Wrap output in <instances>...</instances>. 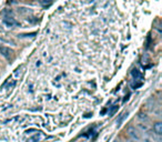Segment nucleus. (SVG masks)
Instances as JSON below:
<instances>
[{
    "label": "nucleus",
    "instance_id": "1",
    "mask_svg": "<svg viewBox=\"0 0 162 142\" xmlns=\"http://www.w3.org/2000/svg\"><path fill=\"white\" fill-rule=\"evenodd\" d=\"M0 52H1V55H2L6 59H8V60L11 58L12 53H14V51H12L10 48H7V47H0Z\"/></svg>",
    "mask_w": 162,
    "mask_h": 142
},
{
    "label": "nucleus",
    "instance_id": "2",
    "mask_svg": "<svg viewBox=\"0 0 162 142\" xmlns=\"http://www.w3.org/2000/svg\"><path fill=\"white\" fill-rule=\"evenodd\" d=\"M2 24H5L6 27H14V26H18V22H17L14 18H10V17H6V18H4Z\"/></svg>",
    "mask_w": 162,
    "mask_h": 142
},
{
    "label": "nucleus",
    "instance_id": "3",
    "mask_svg": "<svg viewBox=\"0 0 162 142\" xmlns=\"http://www.w3.org/2000/svg\"><path fill=\"white\" fill-rule=\"evenodd\" d=\"M132 76H133V78H135V80H138V79L142 80L143 79V76L141 75V72H140L139 70H133L132 71Z\"/></svg>",
    "mask_w": 162,
    "mask_h": 142
},
{
    "label": "nucleus",
    "instance_id": "4",
    "mask_svg": "<svg viewBox=\"0 0 162 142\" xmlns=\"http://www.w3.org/2000/svg\"><path fill=\"white\" fill-rule=\"evenodd\" d=\"M154 131L157 134H161L162 133V124L160 122H158L156 126H154Z\"/></svg>",
    "mask_w": 162,
    "mask_h": 142
},
{
    "label": "nucleus",
    "instance_id": "5",
    "mask_svg": "<svg viewBox=\"0 0 162 142\" xmlns=\"http://www.w3.org/2000/svg\"><path fill=\"white\" fill-rule=\"evenodd\" d=\"M117 109H118V105H113V107L111 108V110H110V112H109L110 115H112V114L115 113V111H117Z\"/></svg>",
    "mask_w": 162,
    "mask_h": 142
}]
</instances>
